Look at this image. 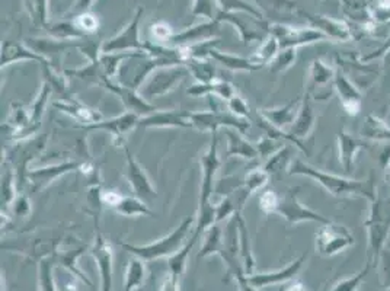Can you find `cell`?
<instances>
[{"instance_id": "7a4b0ae2", "label": "cell", "mask_w": 390, "mask_h": 291, "mask_svg": "<svg viewBox=\"0 0 390 291\" xmlns=\"http://www.w3.org/2000/svg\"><path fill=\"white\" fill-rule=\"evenodd\" d=\"M168 60L156 57L144 51L132 52L120 66L115 82L134 91H140L149 76L162 66H171Z\"/></svg>"}, {"instance_id": "ab89813d", "label": "cell", "mask_w": 390, "mask_h": 291, "mask_svg": "<svg viewBox=\"0 0 390 291\" xmlns=\"http://www.w3.org/2000/svg\"><path fill=\"white\" fill-rule=\"evenodd\" d=\"M48 0H23L25 12L37 28L47 30V26L51 23L48 18Z\"/></svg>"}, {"instance_id": "ba28073f", "label": "cell", "mask_w": 390, "mask_h": 291, "mask_svg": "<svg viewBox=\"0 0 390 291\" xmlns=\"http://www.w3.org/2000/svg\"><path fill=\"white\" fill-rule=\"evenodd\" d=\"M216 19L235 26L245 45H249L256 41L263 42L270 35V23L264 18H256L253 15L243 12L224 13L219 11Z\"/></svg>"}, {"instance_id": "30bf717a", "label": "cell", "mask_w": 390, "mask_h": 291, "mask_svg": "<svg viewBox=\"0 0 390 291\" xmlns=\"http://www.w3.org/2000/svg\"><path fill=\"white\" fill-rule=\"evenodd\" d=\"M143 8H139L124 28L111 37L110 40L102 42V52H136L144 51L147 52V42L140 40V18L143 16Z\"/></svg>"}, {"instance_id": "f1b7e54d", "label": "cell", "mask_w": 390, "mask_h": 291, "mask_svg": "<svg viewBox=\"0 0 390 291\" xmlns=\"http://www.w3.org/2000/svg\"><path fill=\"white\" fill-rule=\"evenodd\" d=\"M89 179V185H88V194H86V204H85V210L86 213L92 217L93 224L98 230L99 227V220H101V213H102V182H101V172L96 168L89 176H86Z\"/></svg>"}, {"instance_id": "f35d334b", "label": "cell", "mask_w": 390, "mask_h": 291, "mask_svg": "<svg viewBox=\"0 0 390 291\" xmlns=\"http://www.w3.org/2000/svg\"><path fill=\"white\" fill-rule=\"evenodd\" d=\"M45 31L51 38H56L60 41H79L86 38L79 30H77V26L73 21L51 22Z\"/></svg>"}, {"instance_id": "3957f363", "label": "cell", "mask_w": 390, "mask_h": 291, "mask_svg": "<svg viewBox=\"0 0 390 291\" xmlns=\"http://www.w3.org/2000/svg\"><path fill=\"white\" fill-rule=\"evenodd\" d=\"M47 142L48 137L45 135L34 136L25 140L13 142V144L6 152L5 161L9 162L15 171L19 193H23L25 185L28 182V172L31 171L30 164L45 150Z\"/></svg>"}, {"instance_id": "4dcf8cb0", "label": "cell", "mask_w": 390, "mask_h": 291, "mask_svg": "<svg viewBox=\"0 0 390 291\" xmlns=\"http://www.w3.org/2000/svg\"><path fill=\"white\" fill-rule=\"evenodd\" d=\"M210 59L214 60L222 67L230 70V72H256L263 69L259 64H256L252 57H243L238 55H231V52L219 51L217 48L212 50Z\"/></svg>"}, {"instance_id": "603a6c76", "label": "cell", "mask_w": 390, "mask_h": 291, "mask_svg": "<svg viewBox=\"0 0 390 291\" xmlns=\"http://www.w3.org/2000/svg\"><path fill=\"white\" fill-rule=\"evenodd\" d=\"M140 128H191L190 111H154L150 115L142 117L139 121Z\"/></svg>"}, {"instance_id": "be15d7a7", "label": "cell", "mask_w": 390, "mask_h": 291, "mask_svg": "<svg viewBox=\"0 0 390 291\" xmlns=\"http://www.w3.org/2000/svg\"><path fill=\"white\" fill-rule=\"evenodd\" d=\"M379 162H380V166L382 169H387V166L390 165V146L389 147H384L383 152L380 153V157H379Z\"/></svg>"}, {"instance_id": "52a82bcc", "label": "cell", "mask_w": 390, "mask_h": 291, "mask_svg": "<svg viewBox=\"0 0 390 291\" xmlns=\"http://www.w3.org/2000/svg\"><path fill=\"white\" fill-rule=\"evenodd\" d=\"M195 224V219L194 217H187L180 222V224L172 230L168 236L162 237V239L156 241L150 245L146 246H133V245H122L125 249L132 251L143 258L151 259V258H158V256H164L168 253H172L175 251H178L182 244L187 241V236L191 230V227Z\"/></svg>"}, {"instance_id": "1f68e13d", "label": "cell", "mask_w": 390, "mask_h": 291, "mask_svg": "<svg viewBox=\"0 0 390 291\" xmlns=\"http://www.w3.org/2000/svg\"><path fill=\"white\" fill-rule=\"evenodd\" d=\"M187 93L194 98H201V96H210L214 95L220 98L222 101H229L231 96L236 95L235 88H233L231 84L226 81H220V79H216L214 82L210 84H195L187 89Z\"/></svg>"}, {"instance_id": "d6a6232c", "label": "cell", "mask_w": 390, "mask_h": 291, "mask_svg": "<svg viewBox=\"0 0 390 291\" xmlns=\"http://www.w3.org/2000/svg\"><path fill=\"white\" fill-rule=\"evenodd\" d=\"M51 93H53V89H51V86L42 81L41 84V88L35 96V99L33 101L31 107H30V115H31V125H30V137H34L37 136L38 130L41 127V121H42V117L45 114V110H47V105L50 102V96Z\"/></svg>"}, {"instance_id": "bcb514c9", "label": "cell", "mask_w": 390, "mask_h": 291, "mask_svg": "<svg viewBox=\"0 0 390 291\" xmlns=\"http://www.w3.org/2000/svg\"><path fill=\"white\" fill-rule=\"evenodd\" d=\"M219 5V11L224 13H236V12H243L253 15L256 18H264V15L259 12L256 6H252L248 4L246 0H216Z\"/></svg>"}, {"instance_id": "c3c4849f", "label": "cell", "mask_w": 390, "mask_h": 291, "mask_svg": "<svg viewBox=\"0 0 390 291\" xmlns=\"http://www.w3.org/2000/svg\"><path fill=\"white\" fill-rule=\"evenodd\" d=\"M71 21L77 26V30H79L85 37L96 34L99 30V25H101L98 15L92 13L91 11L79 13V15H74V18Z\"/></svg>"}, {"instance_id": "836d02e7", "label": "cell", "mask_w": 390, "mask_h": 291, "mask_svg": "<svg viewBox=\"0 0 390 291\" xmlns=\"http://www.w3.org/2000/svg\"><path fill=\"white\" fill-rule=\"evenodd\" d=\"M67 76H73L76 79H79L82 82H86L89 85H98L101 88H103L108 81L111 79L107 77L105 72H103L99 59L95 62H88V64L77 67V69H71V70H64Z\"/></svg>"}, {"instance_id": "ac0fdd59", "label": "cell", "mask_w": 390, "mask_h": 291, "mask_svg": "<svg viewBox=\"0 0 390 291\" xmlns=\"http://www.w3.org/2000/svg\"><path fill=\"white\" fill-rule=\"evenodd\" d=\"M103 89H107L111 93H114L115 96H118L124 105L125 111L133 113V114L139 115L140 118L150 115L154 111H158V108H156L153 103H150V101H147L139 91L125 88V86L117 84L115 81H108L105 85H103Z\"/></svg>"}, {"instance_id": "816d5d0a", "label": "cell", "mask_w": 390, "mask_h": 291, "mask_svg": "<svg viewBox=\"0 0 390 291\" xmlns=\"http://www.w3.org/2000/svg\"><path fill=\"white\" fill-rule=\"evenodd\" d=\"M216 4V0H193L191 15L195 18H205L207 21H214L217 18Z\"/></svg>"}, {"instance_id": "83f0119b", "label": "cell", "mask_w": 390, "mask_h": 291, "mask_svg": "<svg viewBox=\"0 0 390 291\" xmlns=\"http://www.w3.org/2000/svg\"><path fill=\"white\" fill-rule=\"evenodd\" d=\"M302 99L296 98L290 101L289 103L282 105V107H275V108H263L258 113L261 114L271 125H274L278 130H285L290 128L296 120V115L299 113Z\"/></svg>"}, {"instance_id": "ee69618b", "label": "cell", "mask_w": 390, "mask_h": 291, "mask_svg": "<svg viewBox=\"0 0 390 291\" xmlns=\"http://www.w3.org/2000/svg\"><path fill=\"white\" fill-rule=\"evenodd\" d=\"M270 178H271V175L264 168H256L245 175V178L242 181L243 182L242 188L248 194V197H251L252 194L258 193L259 190H263L268 183Z\"/></svg>"}, {"instance_id": "74e56055", "label": "cell", "mask_w": 390, "mask_h": 291, "mask_svg": "<svg viewBox=\"0 0 390 291\" xmlns=\"http://www.w3.org/2000/svg\"><path fill=\"white\" fill-rule=\"evenodd\" d=\"M115 213L124 217H153L154 213L144 202V200L139 197H122L120 204L114 208Z\"/></svg>"}, {"instance_id": "ffe728a7", "label": "cell", "mask_w": 390, "mask_h": 291, "mask_svg": "<svg viewBox=\"0 0 390 291\" xmlns=\"http://www.w3.org/2000/svg\"><path fill=\"white\" fill-rule=\"evenodd\" d=\"M335 92L340 96L341 107L344 111L351 115L357 117L362 107V93L360 88L351 81V79L338 67L335 73Z\"/></svg>"}, {"instance_id": "680465c9", "label": "cell", "mask_w": 390, "mask_h": 291, "mask_svg": "<svg viewBox=\"0 0 390 291\" xmlns=\"http://www.w3.org/2000/svg\"><path fill=\"white\" fill-rule=\"evenodd\" d=\"M121 198H122V195L118 194L117 191H111L110 190V191H103L102 193V202H103V205H108L113 210L120 204Z\"/></svg>"}, {"instance_id": "d590c367", "label": "cell", "mask_w": 390, "mask_h": 291, "mask_svg": "<svg viewBox=\"0 0 390 291\" xmlns=\"http://www.w3.org/2000/svg\"><path fill=\"white\" fill-rule=\"evenodd\" d=\"M360 136L374 142H390V127L377 115L369 114L361 125Z\"/></svg>"}, {"instance_id": "f907efd6", "label": "cell", "mask_w": 390, "mask_h": 291, "mask_svg": "<svg viewBox=\"0 0 390 291\" xmlns=\"http://www.w3.org/2000/svg\"><path fill=\"white\" fill-rule=\"evenodd\" d=\"M222 242H223V230L219 226V223H216V224L210 226L205 232V242H204L201 253L205 255V253L217 251L222 246Z\"/></svg>"}, {"instance_id": "277c9868", "label": "cell", "mask_w": 390, "mask_h": 291, "mask_svg": "<svg viewBox=\"0 0 390 291\" xmlns=\"http://www.w3.org/2000/svg\"><path fill=\"white\" fill-rule=\"evenodd\" d=\"M372 256H377L390 233V198L383 188H377L376 198L370 202V215L366 220Z\"/></svg>"}, {"instance_id": "9c48e42d", "label": "cell", "mask_w": 390, "mask_h": 291, "mask_svg": "<svg viewBox=\"0 0 390 291\" xmlns=\"http://www.w3.org/2000/svg\"><path fill=\"white\" fill-rule=\"evenodd\" d=\"M336 69L316 59L310 63L306 81V93L316 102H326L335 92Z\"/></svg>"}, {"instance_id": "8d00e7d4", "label": "cell", "mask_w": 390, "mask_h": 291, "mask_svg": "<svg viewBox=\"0 0 390 291\" xmlns=\"http://www.w3.org/2000/svg\"><path fill=\"white\" fill-rule=\"evenodd\" d=\"M216 62L212 59H188L184 64L187 66L190 74L195 79L197 84H210L217 79Z\"/></svg>"}, {"instance_id": "5bb4252c", "label": "cell", "mask_w": 390, "mask_h": 291, "mask_svg": "<svg viewBox=\"0 0 390 291\" xmlns=\"http://www.w3.org/2000/svg\"><path fill=\"white\" fill-rule=\"evenodd\" d=\"M270 34L278 40L280 48H299L328 40L326 35L316 28H294L282 23H270Z\"/></svg>"}, {"instance_id": "4fadbf2b", "label": "cell", "mask_w": 390, "mask_h": 291, "mask_svg": "<svg viewBox=\"0 0 390 291\" xmlns=\"http://www.w3.org/2000/svg\"><path fill=\"white\" fill-rule=\"evenodd\" d=\"M354 244L352 233L343 224L325 223L316 233V248L322 255H335Z\"/></svg>"}, {"instance_id": "6f0895ef", "label": "cell", "mask_w": 390, "mask_h": 291, "mask_svg": "<svg viewBox=\"0 0 390 291\" xmlns=\"http://www.w3.org/2000/svg\"><path fill=\"white\" fill-rule=\"evenodd\" d=\"M280 142L281 140H277V139H273V137H268V136H264L261 140H259L255 146L258 149V153H259V157L261 159H267L270 156H273L278 149H281L282 146H280Z\"/></svg>"}, {"instance_id": "f5cc1de1", "label": "cell", "mask_w": 390, "mask_h": 291, "mask_svg": "<svg viewBox=\"0 0 390 291\" xmlns=\"http://www.w3.org/2000/svg\"><path fill=\"white\" fill-rule=\"evenodd\" d=\"M227 110L233 114L236 115L239 118H243V120H248V121H252V113H251V108L249 105L246 103V101L241 96V95H235L231 96L229 101H227Z\"/></svg>"}, {"instance_id": "681fc988", "label": "cell", "mask_w": 390, "mask_h": 291, "mask_svg": "<svg viewBox=\"0 0 390 291\" xmlns=\"http://www.w3.org/2000/svg\"><path fill=\"white\" fill-rule=\"evenodd\" d=\"M150 35L154 41L151 42H156V44H161V45H166L168 42L172 41L175 33L172 30V26L165 22V21H156L150 25Z\"/></svg>"}, {"instance_id": "60d3db41", "label": "cell", "mask_w": 390, "mask_h": 291, "mask_svg": "<svg viewBox=\"0 0 390 291\" xmlns=\"http://www.w3.org/2000/svg\"><path fill=\"white\" fill-rule=\"evenodd\" d=\"M293 146V144H290ZM290 146H282L281 149H278L273 156H270L265 164H264V169L273 176V175H278L282 171L289 169L290 165L293 164L292 157H293V147Z\"/></svg>"}, {"instance_id": "003e7915", "label": "cell", "mask_w": 390, "mask_h": 291, "mask_svg": "<svg viewBox=\"0 0 390 291\" xmlns=\"http://www.w3.org/2000/svg\"><path fill=\"white\" fill-rule=\"evenodd\" d=\"M386 171H387V173H386V175H390V165L387 166V169H386Z\"/></svg>"}, {"instance_id": "7bdbcfd3", "label": "cell", "mask_w": 390, "mask_h": 291, "mask_svg": "<svg viewBox=\"0 0 390 291\" xmlns=\"http://www.w3.org/2000/svg\"><path fill=\"white\" fill-rule=\"evenodd\" d=\"M280 42L278 40L274 37V35H268L263 42L261 45H259V48L256 50V52L252 57V60L259 64L261 67H264L265 64H270L273 62V59L278 55L280 51Z\"/></svg>"}, {"instance_id": "9a60e30c", "label": "cell", "mask_w": 390, "mask_h": 291, "mask_svg": "<svg viewBox=\"0 0 390 291\" xmlns=\"http://www.w3.org/2000/svg\"><path fill=\"white\" fill-rule=\"evenodd\" d=\"M82 161H64L60 164H53L42 168H35L28 172V183L31 190L42 191L47 190L50 185H53L59 178L71 173L74 171H81Z\"/></svg>"}, {"instance_id": "d6986e66", "label": "cell", "mask_w": 390, "mask_h": 291, "mask_svg": "<svg viewBox=\"0 0 390 291\" xmlns=\"http://www.w3.org/2000/svg\"><path fill=\"white\" fill-rule=\"evenodd\" d=\"M139 121H140L139 115L125 111L121 115H117V117H113V118H108V120H101L95 124L82 127V130H86V131L88 130L107 131L108 135H111L114 137L117 144L124 147L125 146V143H124L125 136L130 133V131L134 130L136 127H139Z\"/></svg>"}, {"instance_id": "b9f144b4", "label": "cell", "mask_w": 390, "mask_h": 291, "mask_svg": "<svg viewBox=\"0 0 390 291\" xmlns=\"http://www.w3.org/2000/svg\"><path fill=\"white\" fill-rule=\"evenodd\" d=\"M42 74H44V81L51 86L53 92H57L63 98H69V79L64 70H57L55 67H51L48 64H42Z\"/></svg>"}, {"instance_id": "e0dca14e", "label": "cell", "mask_w": 390, "mask_h": 291, "mask_svg": "<svg viewBox=\"0 0 390 291\" xmlns=\"http://www.w3.org/2000/svg\"><path fill=\"white\" fill-rule=\"evenodd\" d=\"M27 44L34 52L41 56L48 66L55 67L57 70H62V62L64 52L69 48H77L79 41H60L56 38H28L25 40Z\"/></svg>"}, {"instance_id": "d4e9b609", "label": "cell", "mask_w": 390, "mask_h": 291, "mask_svg": "<svg viewBox=\"0 0 390 291\" xmlns=\"http://www.w3.org/2000/svg\"><path fill=\"white\" fill-rule=\"evenodd\" d=\"M22 62H38L41 66L47 64V62L34 52L27 44L5 41L2 44V56H0V69H6L12 64Z\"/></svg>"}, {"instance_id": "f6af8a7d", "label": "cell", "mask_w": 390, "mask_h": 291, "mask_svg": "<svg viewBox=\"0 0 390 291\" xmlns=\"http://www.w3.org/2000/svg\"><path fill=\"white\" fill-rule=\"evenodd\" d=\"M297 48H281L278 51V55L273 59V62L270 63V70L274 74H281L284 72H287L297 59Z\"/></svg>"}, {"instance_id": "94428289", "label": "cell", "mask_w": 390, "mask_h": 291, "mask_svg": "<svg viewBox=\"0 0 390 291\" xmlns=\"http://www.w3.org/2000/svg\"><path fill=\"white\" fill-rule=\"evenodd\" d=\"M390 50V38L380 47V48H377V50H374L373 52H372V55H367L366 57H364L362 59V62H372V60H376V59H379V57H382V56H384L386 55V52Z\"/></svg>"}, {"instance_id": "03108f58", "label": "cell", "mask_w": 390, "mask_h": 291, "mask_svg": "<svg viewBox=\"0 0 390 291\" xmlns=\"http://www.w3.org/2000/svg\"><path fill=\"white\" fill-rule=\"evenodd\" d=\"M386 182L389 185V188H390V175H386Z\"/></svg>"}, {"instance_id": "4316f807", "label": "cell", "mask_w": 390, "mask_h": 291, "mask_svg": "<svg viewBox=\"0 0 390 291\" xmlns=\"http://www.w3.org/2000/svg\"><path fill=\"white\" fill-rule=\"evenodd\" d=\"M226 136V156L227 157H241L246 161H253L259 157L258 149L255 144L248 142L241 131L235 128H223Z\"/></svg>"}, {"instance_id": "8992f818", "label": "cell", "mask_w": 390, "mask_h": 291, "mask_svg": "<svg viewBox=\"0 0 390 291\" xmlns=\"http://www.w3.org/2000/svg\"><path fill=\"white\" fill-rule=\"evenodd\" d=\"M190 76V72L185 64H171L156 69L144 85L140 88V93L147 99H154L165 96L175 89H178L182 82Z\"/></svg>"}, {"instance_id": "e7e4bbea", "label": "cell", "mask_w": 390, "mask_h": 291, "mask_svg": "<svg viewBox=\"0 0 390 291\" xmlns=\"http://www.w3.org/2000/svg\"><path fill=\"white\" fill-rule=\"evenodd\" d=\"M287 291H306V290L303 288L302 284H294V285H292Z\"/></svg>"}, {"instance_id": "db71d44e", "label": "cell", "mask_w": 390, "mask_h": 291, "mask_svg": "<svg viewBox=\"0 0 390 291\" xmlns=\"http://www.w3.org/2000/svg\"><path fill=\"white\" fill-rule=\"evenodd\" d=\"M239 211L236 202L231 197H223V200L216 204V223H222L224 220L231 219Z\"/></svg>"}, {"instance_id": "7402d4cb", "label": "cell", "mask_w": 390, "mask_h": 291, "mask_svg": "<svg viewBox=\"0 0 390 291\" xmlns=\"http://www.w3.org/2000/svg\"><path fill=\"white\" fill-rule=\"evenodd\" d=\"M220 28H222L220 21L217 19L207 21L175 34L171 44H175V47H180V45H191L202 41L214 40L220 35Z\"/></svg>"}, {"instance_id": "5b68a950", "label": "cell", "mask_w": 390, "mask_h": 291, "mask_svg": "<svg viewBox=\"0 0 390 291\" xmlns=\"http://www.w3.org/2000/svg\"><path fill=\"white\" fill-rule=\"evenodd\" d=\"M209 102L212 105L210 111H200V113H190V121L191 125L200 131H210V133H217L219 130L223 128H235L245 135L251 127V122L248 120L239 118L233 115L230 111H224L220 105L217 103V96L210 95Z\"/></svg>"}, {"instance_id": "9f6ffc18", "label": "cell", "mask_w": 390, "mask_h": 291, "mask_svg": "<svg viewBox=\"0 0 390 291\" xmlns=\"http://www.w3.org/2000/svg\"><path fill=\"white\" fill-rule=\"evenodd\" d=\"M12 215L18 219H27L28 216H31L33 211V205H31V200L27 194L19 193L11 207Z\"/></svg>"}, {"instance_id": "484cf974", "label": "cell", "mask_w": 390, "mask_h": 291, "mask_svg": "<svg viewBox=\"0 0 390 291\" xmlns=\"http://www.w3.org/2000/svg\"><path fill=\"white\" fill-rule=\"evenodd\" d=\"M336 143H338V154H340V164L343 165L344 171L350 173L354 171L355 156L358 154L360 150L366 149V143L350 135L344 128L338 131Z\"/></svg>"}, {"instance_id": "44dd1931", "label": "cell", "mask_w": 390, "mask_h": 291, "mask_svg": "<svg viewBox=\"0 0 390 291\" xmlns=\"http://www.w3.org/2000/svg\"><path fill=\"white\" fill-rule=\"evenodd\" d=\"M53 107L56 110H59L60 113L66 114L67 117L73 118L76 122H79V125H76L77 128H82V127L95 124V122L102 120V114L98 110H93V108L88 107V105L82 103L81 101H77L73 96L55 101Z\"/></svg>"}, {"instance_id": "cb8c5ba5", "label": "cell", "mask_w": 390, "mask_h": 291, "mask_svg": "<svg viewBox=\"0 0 390 291\" xmlns=\"http://www.w3.org/2000/svg\"><path fill=\"white\" fill-rule=\"evenodd\" d=\"M316 120H318V115L315 113L314 99H311L304 92V95L302 98L299 113L296 115V120H294L293 125L289 130V135H292L294 139L302 142L303 139L309 137L311 131H314V128L316 125Z\"/></svg>"}, {"instance_id": "e575fe53", "label": "cell", "mask_w": 390, "mask_h": 291, "mask_svg": "<svg viewBox=\"0 0 390 291\" xmlns=\"http://www.w3.org/2000/svg\"><path fill=\"white\" fill-rule=\"evenodd\" d=\"M2 216L8 217V211L11 210L16 195L19 194L18 190V182H16V175L13 168L9 165V162L5 161L4 164V172H2Z\"/></svg>"}, {"instance_id": "6da1fadb", "label": "cell", "mask_w": 390, "mask_h": 291, "mask_svg": "<svg viewBox=\"0 0 390 291\" xmlns=\"http://www.w3.org/2000/svg\"><path fill=\"white\" fill-rule=\"evenodd\" d=\"M290 175H299L314 179L319 185H322L323 190H326L331 195L336 198H364L372 202L376 198L377 187L374 173H370L367 179H351L345 176H340L335 173H329L321 171L315 166H311L300 159H296L289 168Z\"/></svg>"}, {"instance_id": "f546056e", "label": "cell", "mask_w": 390, "mask_h": 291, "mask_svg": "<svg viewBox=\"0 0 390 291\" xmlns=\"http://www.w3.org/2000/svg\"><path fill=\"white\" fill-rule=\"evenodd\" d=\"M307 21L314 25V28L319 30L322 34L326 35V38L335 40V41H347L351 38V34L348 31L347 26L343 22H338L325 16L314 15V13H307L302 12Z\"/></svg>"}, {"instance_id": "11a10c76", "label": "cell", "mask_w": 390, "mask_h": 291, "mask_svg": "<svg viewBox=\"0 0 390 291\" xmlns=\"http://www.w3.org/2000/svg\"><path fill=\"white\" fill-rule=\"evenodd\" d=\"M280 197L281 195H278L273 190H265L261 195H259V208H261V211L264 215H267V216L277 215Z\"/></svg>"}, {"instance_id": "7c38bea8", "label": "cell", "mask_w": 390, "mask_h": 291, "mask_svg": "<svg viewBox=\"0 0 390 291\" xmlns=\"http://www.w3.org/2000/svg\"><path fill=\"white\" fill-rule=\"evenodd\" d=\"M220 157H219V142L217 133H213L212 143L209 149L200 159L201 166V187H200V207L212 204L213 194L216 191V175L220 168Z\"/></svg>"}, {"instance_id": "8fae6325", "label": "cell", "mask_w": 390, "mask_h": 291, "mask_svg": "<svg viewBox=\"0 0 390 291\" xmlns=\"http://www.w3.org/2000/svg\"><path fill=\"white\" fill-rule=\"evenodd\" d=\"M299 190L300 188H290L285 191L284 195L280 197V204H278V210L277 215L281 216L285 222L290 224H299V223H306V222H311V223H319V224H325L329 223L331 220L326 219L325 216L316 213L311 208L303 205L299 200Z\"/></svg>"}, {"instance_id": "6125c7cd", "label": "cell", "mask_w": 390, "mask_h": 291, "mask_svg": "<svg viewBox=\"0 0 390 291\" xmlns=\"http://www.w3.org/2000/svg\"><path fill=\"white\" fill-rule=\"evenodd\" d=\"M93 2H95V0H77V2L74 4V6L71 8L70 13L79 15V13L88 12L91 9V6L93 5Z\"/></svg>"}, {"instance_id": "91938a15", "label": "cell", "mask_w": 390, "mask_h": 291, "mask_svg": "<svg viewBox=\"0 0 390 291\" xmlns=\"http://www.w3.org/2000/svg\"><path fill=\"white\" fill-rule=\"evenodd\" d=\"M142 273H143V267L142 263L134 261L132 266H130V271H128V284L132 285L134 284L140 277H142Z\"/></svg>"}, {"instance_id": "7dc6e473", "label": "cell", "mask_w": 390, "mask_h": 291, "mask_svg": "<svg viewBox=\"0 0 390 291\" xmlns=\"http://www.w3.org/2000/svg\"><path fill=\"white\" fill-rule=\"evenodd\" d=\"M253 2L263 15L289 12L296 8L293 0H253Z\"/></svg>"}, {"instance_id": "2e32d148", "label": "cell", "mask_w": 390, "mask_h": 291, "mask_svg": "<svg viewBox=\"0 0 390 291\" xmlns=\"http://www.w3.org/2000/svg\"><path fill=\"white\" fill-rule=\"evenodd\" d=\"M125 153V172L130 187L133 188L136 197L142 200H153L158 197V191H156L154 185L151 183L147 172L144 168L137 162L134 154L130 152L127 146L122 147Z\"/></svg>"}]
</instances>
